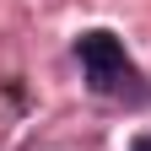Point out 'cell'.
Here are the masks:
<instances>
[{
  "instance_id": "obj_1",
  "label": "cell",
  "mask_w": 151,
  "mask_h": 151,
  "mask_svg": "<svg viewBox=\"0 0 151 151\" xmlns=\"http://www.w3.org/2000/svg\"><path fill=\"white\" fill-rule=\"evenodd\" d=\"M76 60H81V70L92 76V86H97V92H108V86L129 70L124 43H119L108 27H92V32H81V38H76Z\"/></svg>"
},
{
  "instance_id": "obj_2",
  "label": "cell",
  "mask_w": 151,
  "mask_h": 151,
  "mask_svg": "<svg viewBox=\"0 0 151 151\" xmlns=\"http://www.w3.org/2000/svg\"><path fill=\"white\" fill-rule=\"evenodd\" d=\"M135 151H151V135H140V140H135Z\"/></svg>"
}]
</instances>
